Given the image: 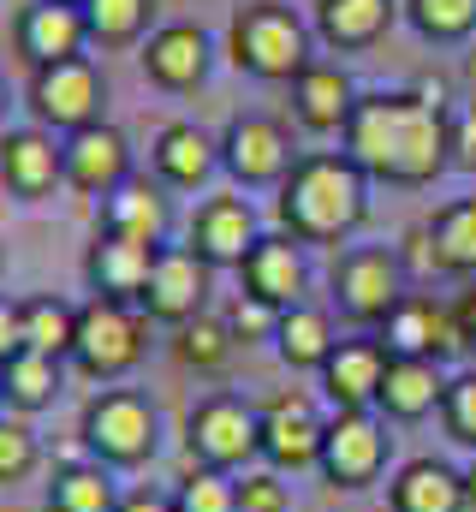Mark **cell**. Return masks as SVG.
Masks as SVG:
<instances>
[{
	"mask_svg": "<svg viewBox=\"0 0 476 512\" xmlns=\"http://www.w3.org/2000/svg\"><path fill=\"white\" fill-rule=\"evenodd\" d=\"M340 137L357 167L387 185H429L441 167H453V114L417 90L357 96Z\"/></svg>",
	"mask_w": 476,
	"mask_h": 512,
	"instance_id": "obj_1",
	"label": "cell"
},
{
	"mask_svg": "<svg viewBox=\"0 0 476 512\" xmlns=\"http://www.w3.org/2000/svg\"><path fill=\"white\" fill-rule=\"evenodd\" d=\"M465 507L476 512V465H465Z\"/></svg>",
	"mask_w": 476,
	"mask_h": 512,
	"instance_id": "obj_45",
	"label": "cell"
},
{
	"mask_svg": "<svg viewBox=\"0 0 476 512\" xmlns=\"http://www.w3.org/2000/svg\"><path fill=\"white\" fill-rule=\"evenodd\" d=\"M155 251H161V245H137V239H119V233H96V245L84 256L90 292H96V298H114V304H143Z\"/></svg>",
	"mask_w": 476,
	"mask_h": 512,
	"instance_id": "obj_21",
	"label": "cell"
},
{
	"mask_svg": "<svg viewBox=\"0 0 476 512\" xmlns=\"http://www.w3.org/2000/svg\"><path fill=\"white\" fill-rule=\"evenodd\" d=\"M453 322H459V340H465V352H476V286L465 292V298H459Z\"/></svg>",
	"mask_w": 476,
	"mask_h": 512,
	"instance_id": "obj_43",
	"label": "cell"
},
{
	"mask_svg": "<svg viewBox=\"0 0 476 512\" xmlns=\"http://www.w3.org/2000/svg\"><path fill=\"white\" fill-rule=\"evenodd\" d=\"M256 417H262V465H268V471L286 477V471H304V465L322 459L328 417L316 411V399H310L304 387L274 393L268 405H256Z\"/></svg>",
	"mask_w": 476,
	"mask_h": 512,
	"instance_id": "obj_10",
	"label": "cell"
},
{
	"mask_svg": "<svg viewBox=\"0 0 476 512\" xmlns=\"http://www.w3.org/2000/svg\"><path fill=\"white\" fill-rule=\"evenodd\" d=\"M24 352V298H0V364Z\"/></svg>",
	"mask_w": 476,
	"mask_h": 512,
	"instance_id": "obj_41",
	"label": "cell"
},
{
	"mask_svg": "<svg viewBox=\"0 0 476 512\" xmlns=\"http://www.w3.org/2000/svg\"><path fill=\"white\" fill-rule=\"evenodd\" d=\"M36 465H42V441H36V429L18 423V417H0V489H6V483H24Z\"/></svg>",
	"mask_w": 476,
	"mask_h": 512,
	"instance_id": "obj_37",
	"label": "cell"
},
{
	"mask_svg": "<svg viewBox=\"0 0 476 512\" xmlns=\"http://www.w3.org/2000/svg\"><path fill=\"white\" fill-rule=\"evenodd\" d=\"M119 512H173V495H149V489H131Z\"/></svg>",
	"mask_w": 476,
	"mask_h": 512,
	"instance_id": "obj_44",
	"label": "cell"
},
{
	"mask_svg": "<svg viewBox=\"0 0 476 512\" xmlns=\"http://www.w3.org/2000/svg\"><path fill=\"white\" fill-rule=\"evenodd\" d=\"M286 90H292V120L304 131H346V120L357 108L352 78L340 66H328V60H310Z\"/></svg>",
	"mask_w": 476,
	"mask_h": 512,
	"instance_id": "obj_24",
	"label": "cell"
},
{
	"mask_svg": "<svg viewBox=\"0 0 476 512\" xmlns=\"http://www.w3.org/2000/svg\"><path fill=\"white\" fill-rule=\"evenodd\" d=\"M209 286H215V268L191 245H161L155 268H149V286H143V316L149 322H167V328H185L191 316H203L209 304Z\"/></svg>",
	"mask_w": 476,
	"mask_h": 512,
	"instance_id": "obj_11",
	"label": "cell"
},
{
	"mask_svg": "<svg viewBox=\"0 0 476 512\" xmlns=\"http://www.w3.org/2000/svg\"><path fill=\"white\" fill-rule=\"evenodd\" d=\"M387 512H471L465 507V471L447 459H411L387 483Z\"/></svg>",
	"mask_w": 476,
	"mask_h": 512,
	"instance_id": "obj_26",
	"label": "cell"
},
{
	"mask_svg": "<svg viewBox=\"0 0 476 512\" xmlns=\"http://www.w3.org/2000/svg\"><path fill=\"white\" fill-rule=\"evenodd\" d=\"M334 346H340V334H334V316H328L322 304H310V298H304V304L280 310L274 352H280V364H286V370H322Z\"/></svg>",
	"mask_w": 476,
	"mask_h": 512,
	"instance_id": "obj_27",
	"label": "cell"
},
{
	"mask_svg": "<svg viewBox=\"0 0 476 512\" xmlns=\"http://www.w3.org/2000/svg\"><path fill=\"white\" fill-rule=\"evenodd\" d=\"M173 352H179V364L185 370H221L227 358L238 352V340H233V328H227V316H191L185 328H173Z\"/></svg>",
	"mask_w": 476,
	"mask_h": 512,
	"instance_id": "obj_34",
	"label": "cell"
},
{
	"mask_svg": "<svg viewBox=\"0 0 476 512\" xmlns=\"http://www.w3.org/2000/svg\"><path fill=\"white\" fill-rule=\"evenodd\" d=\"M405 18L429 42H459L476 30V0H405Z\"/></svg>",
	"mask_w": 476,
	"mask_h": 512,
	"instance_id": "obj_36",
	"label": "cell"
},
{
	"mask_svg": "<svg viewBox=\"0 0 476 512\" xmlns=\"http://www.w3.org/2000/svg\"><path fill=\"white\" fill-rule=\"evenodd\" d=\"M78 435L90 447L96 465L108 471H137L161 453V411L149 405V393L137 387H102L84 417H78Z\"/></svg>",
	"mask_w": 476,
	"mask_h": 512,
	"instance_id": "obj_4",
	"label": "cell"
},
{
	"mask_svg": "<svg viewBox=\"0 0 476 512\" xmlns=\"http://www.w3.org/2000/svg\"><path fill=\"white\" fill-rule=\"evenodd\" d=\"M137 60H143V78H149V84L185 96V90H197V84L209 78L215 48H209V30H203V24H155Z\"/></svg>",
	"mask_w": 476,
	"mask_h": 512,
	"instance_id": "obj_19",
	"label": "cell"
},
{
	"mask_svg": "<svg viewBox=\"0 0 476 512\" xmlns=\"http://www.w3.org/2000/svg\"><path fill=\"white\" fill-rule=\"evenodd\" d=\"M387 346L375 334H352L328 352V364L316 370L322 376V393L334 399V411H375L381 399V382H387Z\"/></svg>",
	"mask_w": 476,
	"mask_h": 512,
	"instance_id": "obj_18",
	"label": "cell"
},
{
	"mask_svg": "<svg viewBox=\"0 0 476 512\" xmlns=\"http://www.w3.org/2000/svg\"><path fill=\"white\" fill-rule=\"evenodd\" d=\"M227 54H233L238 72L262 78V84H292L316 54H310V24L280 6V0H250L233 12V30H227Z\"/></svg>",
	"mask_w": 476,
	"mask_h": 512,
	"instance_id": "obj_3",
	"label": "cell"
},
{
	"mask_svg": "<svg viewBox=\"0 0 476 512\" xmlns=\"http://www.w3.org/2000/svg\"><path fill=\"white\" fill-rule=\"evenodd\" d=\"M72 340H78V304H66L60 292L24 298V352L72 358Z\"/></svg>",
	"mask_w": 476,
	"mask_h": 512,
	"instance_id": "obj_32",
	"label": "cell"
},
{
	"mask_svg": "<svg viewBox=\"0 0 476 512\" xmlns=\"http://www.w3.org/2000/svg\"><path fill=\"white\" fill-rule=\"evenodd\" d=\"M399 0H316V36L328 48H369L393 30Z\"/></svg>",
	"mask_w": 476,
	"mask_h": 512,
	"instance_id": "obj_28",
	"label": "cell"
},
{
	"mask_svg": "<svg viewBox=\"0 0 476 512\" xmlns=\"http://www.w3.org/2000/svg\"><path fill=\"white\" fill-rule=\"evenodd\" d=\"M167 227H173V203H167V185L161 179L131 173L119 191L102 197V233L137 239V245H167Z\"/></svg>",
	"mask_w": 476,
	"mask_h": 512,
	"instance_id": "obj_22",
	"label": "cell"
},
{
	"mask_svg": "<svg viewBox=\"0 0 476 512\" xmlns=\"http://www.w3.org/2000/svg\"><path fill=\"white\" fill-rule=\"evenodd\" d=\"M12 48L24 54V66H60V60H78L90 48V24H84V6H66V0H30L18 6L12 18Z\"/></svg>",
	"mask_w": 476,
	"mask_h": 512,
	"instance_id": "obj_14",
	"label": "cell"
},
{
	"mask_svg": "<svg viewBox=\"0 0 476 512\" xmlns=\"http://www.w3.org/2000/svg\"><path fill=\"white\" fill-rule=\"evenodd\" d=\"M6 114H12V90H6V78H0V126H6Z\"/></svg>",
	"mask_w": 476,
	"mask_h": 512,
	"instance_id": "obj_46",
	"label": "cell"
},
{
	"mask_svg": "<svg viewBox=\"0 0 476 512\" xmlns=\"http://www.w3.org/2000/svg\"><path fill=\"white\" fill-rule=\"evenodd\" d=\"M453 167H471L476 173V108L471 114H453Z\"/></svg>",
	"mask_w": 476,
	"mask_h": 512,
	"instance_id": "obj_42",
	"label": "cell"
},
{
	"mask_svg": "<svg viewBox=\"0 0 476 512\" xmlns=\"http://www.w3.org/2000/svg\"><path fill=\"white\" fill-rule=\"evenodd\" d=\"M238 280H244V292L268 298L274 310H292L310 292V256H304V245L292 233H262L250 245V256L238 262Z\"/></svg>",
	"mask_w": 476,
	"mask_h": 512,
	"instance_id": "obj_17",
	"label": "cell"
},
{
	"mask_svg": "<svg viewBox=\"0 0 476 512\" xmlns=\"http://www.w3.org/2000/svg\"><path fill=\"white\" fill-rule=\"evenodd\" d=\"M221 167L233 173L238 185H280L298 155H292V137L280 120L268 114H238L233 126L221 131Z\"/></svg>",
	"mask_w": 476,
	"mask_h": 512,
	"instance_id": "obj_13",
	"label": "cell"
},
{
	"mask_svg": "<svg viewBox=\"0 0 476 512\" xmlns=\"http://www.w3.org/2000/svg\"><path fill=\"white\" fill-rule=\"evenodd\" d=\"M238 512H292V489L280 471H244L238 477Z\"/></svg>",
	"mask_w": 476,
	"mask_h": 512,
	"instance_id": "obj_40",
	"label": "cell"
},
{
	"mask_svg": "<svg viewBox=\"0 0 476 512\" xmlns=\"http://www.w3.org/2000/svg\"><path fill=\"white\" fill-rule=\"evenodd\" d=\"M149 352V316L137 304L114 298H90L78 304V340H72V364L90 382H119L125 370H137Z\"/></svg>",
	"mask_w": 476,
	"mask_h": 512,
	"instance_id": "obj_5",
	"label": "cell"
},
{
	"mask_svg": "<svg viewBox=\"0 0 476 512\" xmlns=\"http://www.w3.org/2000/svg\"><path fill=\"white\" fill-rule=\"evenodd\" d=\"M90 48H131L155 30V0H84Z\"/></svg>",
	"mask_w": 476,
	"mask_h": 512,
	"instance_id": "obj_33",
	"label": "cell"
},
{
	"mask_svg": "<svg viewBox=\"0 0 476 512\" xmlns=\"http://www.w3.org/2000/svg\"><path fill=\"white\" fill-rule=\"evenodd\" d=\"M119 483L108 465H96V459H84V465H66V471H54V483H48V512H119Z\"/></svg>",
	"mask_w": 476,
	"mask_h": 512,
	"instance_id": "obj_31",
	"label": "cell"
},
{
	"mask_svg": "<svg viewBox=\"0 0 476 512\" xmlns=\"http://www.w3.org/2000/svg\"><path fill=\"white\" fill-rule=\"evenodd\" d=\"M173 512H238V477L233 471H209L191 465L173 489Z\"/></svg>",
	"mask_w": 476,
	"mask_h": 512,
	"instance_id": "obj_35",
	"label": "cell"
},
{
	"mask_svg": "<svg viewBox=\"0 0 476 512\" xmlns=\"http://www.w3.org/2000/svg\"><path fill=\"white\" fill-rule=\"evenodd\" d=\"M66 387V358H42V352H18L0 364V399L12 411H48Z\"/></svg>",
	"mask_w": 476,
	"mask_h": 512,
	"instance_id": "obj_29",
	"label": "cell"
},
{
	"mask_svg": "<svg viewBox=\"0 0 476 512\" xmlns=\"http://www.w3.org/2000/svg\"><path fill=\"white\" fill-rule=\"evenodd\" d=\"M441 423H447V435H453L459 447H471V453H476V370H471V376H453V382H447Z\"/></svg>",
	"mask_w": 476,
	"mask_h": 512,
	"instance_id": "obj_39",
	"label": "cell"
},
{
	"mask_svg": "<svg viewBox=\"0 0 476 512\" xmlns=\"http://www.w3.org/2000/svg\"><path fill=\"white\" fill-rule=\"evenodd\" d=\"M0 179L18 203H42L66 185V155L60 137L42 126H12L0 137Z\"/></svg>",
	"mask_w": 476,
	"mask_h": 512,
	"instance_id": "obj_16",
	"label": "cell"
},
{
	"mask_svg": "<svg viewBox=\"0 0 476 512\" xmlns=\"http://www.w3.org/2000/svg\"><path fill=\"white\" fill-rule=\"evenodd\" d=\"M66 6H84V0H66Z\"/></svg>",
	"mask_w": 476,
	"mask_h": 512,
	"instance_id": "obj_47",
	"label": "cell"
},
{
	"mask_svg": "<svg viewBox=\"0 0 476 512\" xmlns=\"http://www.w3.org/2000/svg\"><path fill=\"white\" fill-rule=\"evenodd\" d=\"M387 453H393V435H387V417H381V411H334V417H328V435H322L316 471H322L334 489L357 495V489L381 483Z\"/></svg>",
	"mask_w": 476,
	"mask_h": 512,
	"instance_id": "obj_8",
	"label": "cell"
},
{
	"mask_svg": "<svg viewBox=\"0 0 476 512\" xmlns=\"http://www.w3.org/2000/svg\"><path fill=\"white\" fill-rule=\"evenodd\" d=\"M149 161H155V179H161V185L197 191V185H209L215 167H221V137H209V131L191 126V120H173V126L155 131Z\"/></svg>",
	"mask_w": 476,
	"mask_h": 512,
	"instance_id": "obj_23",
	"label": "cell"
},
{
	"mask_svg": "<svg viewBox=\"0 0 476 512\" xmlns=\"http://www.w3.org/2000/svg\"><path fill=\"white\" fill-rule=\"evenodd\" d=\"M369 215V173L352 155L322 149L298 155V167L280 179V227L298 245H346Z\"/></svg>",
	"mask_w": 476,
	"mask_h": 512,
	"instance_id": "obj_2",
	"label": "cell"
},
{
	"mask_svg": "<svg viewBox=\"0 0 476 512\" xmlns=\"http://www.w3.org/2000/svg\"><path fill=\"white\" fill-rule=\"evenodd\" d=\"M60 155H66V185L84 191V197H96V203L131 179V143H125V131L108 126V120L60 137Z\"/></svg>",
	"mask_w": 476,
	"mask_h": 512,
	"instance_id": "obj_15",
	"label": "cell"
},
{
	"mask_svg": "<svg viewBox=\"0 0 476 512\" xmlns=\"http://www.w3.org/2000/svg\"><path fill=\"white\" fill-rule=\"evenodd\" d=\"M24 108L30 120L54 137H72V131L96 126L102 108H108V78L90 54L78 60H60V66H36L30 72V90H24Z\"/></svg>",
	"mask_w": 476,
	"mask_h": 512,
	"instance_id": "obj_6",
	"label": "cell"
},
{
	"mask_svg": "<svg viewBox=\"0 0 476 512\" xmlns=\"http://www.w3.org/2000/svg\"><path fill=\"white\" fill-rule=\"evenodd\" d=\"M441 399H447V376H441L435 358H393L375 411H381L387 423H423V417L441 411Z\"/></svg>",
	"mask_w": 476,
	"mask_h": 512,
	"instance_id": "obj_25",
	"label": "cell"
},
{
	"mask_svg": "<svg viewBox=\"0 0 476 512\" xmlns=\"http://www.w3.org/2000/svg\"><path fill=\"white\" fill-rule=\"evenodd\" d=\"M441 274H476V197H459L423 221Z\"/></svg>",
	"mask_w": 476,
	"mask_h": 512,
	"instance_id": "obj_30",
	"label": "cell"
},
{
	"mask_svg": "<svg viewBox=\"0 0 476 512\" xmlns=\"http://www.w3.org/2000/svg\"><path fill=\"white\" fill-rule=\"evenodd\" d=\"M256 239H262V227H256V209L244 197H209L191 215V239L185 245L203 256L209 268H238Z\"/></svg>",
	"mask_w": 476,
	"mask_h": 512,
	"instance_id": "obj_20",
	"label": "cell"
},
{
	"mask_svg": "<svg viewBox=\"0 0 476 512\" xmlns=\"http://www.w3.org/2000/svg\"><path fill=\"white\" fill-rule=\"evenodd\" d=\"M375 340L387 346V358H435V364H447L453 352H465L453 310H441V304L423 298V292H405V298L387 310V322L375 328Z\"/></svg>",
	"mask_w": 476,
	"mask_h": 512,
	"instance_id": "obj_12",
	"label": "cell"
},
{
	"mask_svg": "<svg viewBox=\"0 0 476 512\" xmlns=\"http://www.w3.org/2000/svg\"><path fill=\"white\" fill-rule=\"evenodd\" d=\"M405 298V262L399 251L381 245H357L334 262V310L357 328H381L387 310Z\"/></svg>",
	"mask_w": 476,
	"mask_h": 512,
	"instance_id": "obj_9",
	"label": "cell"
},
{
	"mask_svg": "<svg viewBox=\"0 0 476 512\" xmlns=\"http://www.w3.org/2000/svg\"><path fill=\"white\" fill-rule=\"evenodd\" d=\"M185 447H191V465L244 471L250 459H262V417H256V405L238 399V393H209V399L191 405V417H185Z\"/></svg>",
	"mask_w": 476,
	"mask_h": 512,
	"instance_id": "obj_7",
	"label": "cell"
},
{
	"mask_svg": "<svg viewBox=\"0 0 476 512\" xmlns=\"http://www.w3.org/2000/svg\"><path fill=\"white\" fill-rule=\"evenodd\" d=\"M227 328H233V340H238V346L274 340V328H280V310H274L268 298H256V292H238L233 304H227Z\"/></svg>",
	"mask_w": 476,
	"mask_h": 512,
	"instance_id": "obj_38",
	"label": "cell"
},
{
	"mask_svg": "<svg viewBox=\"0 0 476 512\" xmlns=\"http://www.w3.org/2000/svg\"><path fill=\"white\" fill-rule=\"evenodd\" d=\"M0 405H6V399H0Z\"/></svg>",
	"mask_w": 476,
	"mask_h": 512,
	"instance_id": "obj_48",
	"label": "cell"
}]
</instances>
